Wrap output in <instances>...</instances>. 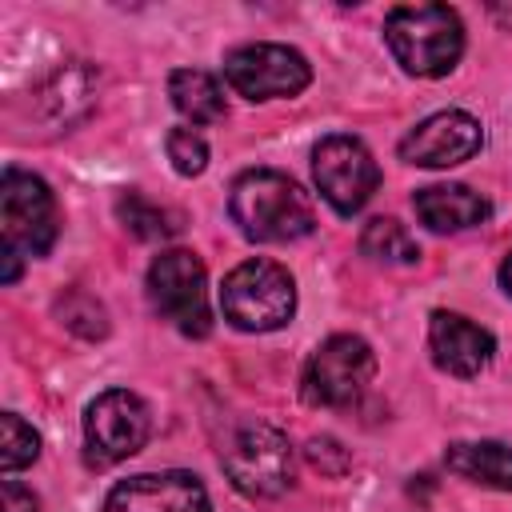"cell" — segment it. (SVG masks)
Returning a JSON list of instances; mask_svg holds the SVG:
<instances>
[{
    "label": "cell",
    "instance_id": "cell-1",
    "mask_svg": "<svg viewBox=\"0 0 512 512\" xmlns=\"http://www.w3.org/2000/svg\"><path fill=\"white\" fill-rule=\"evenodd\" d=\"M228 212H232V224L260 244L300 240L316 228V208L308 192L292 176L272 168H252L236 176L228 192Z\"/></svg>",
    "mask_w": 512,
    "mask_h": 512
},
{
    "label": "cell",
    "instance_id": "cell-2",
    "mask_svg": "<svg viewBox=\"0 0 512 512\" xmlns=\"http://www.w3.org/2000/svg\"><path fill=\"white\" fill-rule=\"evenodd\" d=\"M384 40L404 72L444 76L464 52V24L448 4H400L384 20Z\"/></svg>",
    "mask_w": 512,
    "mask_h": 512
},
{
    "label": "cell",
    "instance_id": "cell-3",
    "mask_svg": "<svg viewBox=\"0 0 512 512\" xmlns=\"http://www.w3.org/2000/svg\"><path fill=\"white\" fill-rule=\"evenodd\" d=\"M220 308L240 332H276L296 312V284L276 260H244L224 276Z\"/></svg>",
    "mask_w": 512,
    "mask_h": 512
},
{
    "label": "cell",
    "instance_id": "cell-4",
    "mask_svg": "<svg viewBox=\"0 0 512 512\" xmlns=\"http://www.w3.org/2000/svg\"><path fill=\"white\" fill-rule=\"evenodd\" d=\"M148 296L164 320H172L184 336H208L212 312H208V276L196 252L168 248L148 268Z\"/></svg>",
    "mask_w": 512,
    "mask_h": 512
},
{
    "label": "cell",
    "instance_id": "cell-5",
    "mask_svg": "<svg viewBox=\"0 0 512 512\" xmlns=\"http://www.w3.org/2000/svg\"><path fill=\"white\" fill-rule=\"evenodd\" d=\"M224 472L236 484V492L252 496V500H268L280 496L292 484V444L280 428L272 424H244L236 428V436L224 448Z\"/></svg>",
    "mask_w": 512,
    "mask_h": 512
},
{
    "label": "cell",
    "instance_id": "cell-6",
    "mask_svg": "<svg viewBox=\"0 0 512 512\" xmlns=\"http://www.w3.org/2000/svg\"><path fill=\"white\" fill-rule=\"evenodd\" d=\"M148 432H152V416H148V404L136 392H128V388L100 392L84 412L88 464L92 468H108V464L128 460L132 452L144 448Z\"/></svg>",
    "mask_w": 512,
    "mask_h": 512
},
{
    "label": "cell",
    "instance_id": "cell-7",
    "mask_svg": "<svg viewBox=\"0 0 512 512\" xmlns=\"http://www.w3.org/2000/svg\"><path fill=\"white\" fill-rule=\"evenodd\" d=\"M372 372H376L372 348L360 336L340 332V336H328L312 352L300 388L312 408H340V404H352L368 388Z\"/></svg>",
    "mask_w": 512,
    "mask_h": 512
},
{
    "label": "cell",
    "instance_id": "cell-8",
    "mask_svg": "<svg viewBox=\"0 0 512 512\" xmlns=\"http://www.w3.org/2000/svg\"><path fill=\"white\" fill-rule=\"evenodd\" d=\"M312 176H316L320 196L340 216L360 212L380 188V168L356 136H324L312 148Z\"/></svg>",
    "mask_w": 512,
    "mask_h": 512
},
{
    "label": "cell",
    "instance_id": "cell-9",
    "mask_svg": "<svg viewBox=\"0 0 512 512\" xmlns=\"http://www.w3.org/2000/svg\"><path fill=\"white\" fill-rule=\"evenodd\" d=\"M0 220H4V248H16L24 256H44L60 232L56 200L48 184L20 168H8L0 180Z\"/></svg>",
    "mask_w": 512,
    "mask_h": 512
},
{
    "label": "cell",
    "instance_id": "cell-10",
    "mask_svg": "<svg viewBox=\"0 0 512 512\" xmlns=\"http://www.w3.org/2000/svg\"><path fill=\"white\" fill-rule=\"evenodd\" d=\"M224 76L244 100H280L304 92L312 68L288 44H240L224 56Z\"/></svg>",
    "mask_w": 512,
    "mask_h": 512
},
{
    "label": "cell",
    "instance_id": "cell-11",
    "mask_svg": "<svg viewBox=\"0 0 512 512\" xmlns=\"http://www.w3.org/2000/svg\"><path fill=\"white\" fill-rule=\"evenodd\" d=\"M480 144H484L480 120L460 108H448V112L420 120L400 140V160H408L416 168H452V164L472 160L480 152Z\"/></svg>",
    "mask_w": 512,
    "mask_h": 512
},
{
    "label": "cell",
    "instance_id": "cell-12",
    "mask_svg": "<svg viewBox=\"0 0 512 512\" xmlns=\"http://www.w3.org/2000/svg\"><path fill=\"white\" fill-rule=\"evenodd\" d=\"M104 512H212L204 484L192 472H144L116 484L104 500Z\"/></svg>",
    "mask_w": 512,
    "mask_h": 512
},
{
    "label": "cell",
    "instance_id": "cell-13",
    "mask_svg": "<svg viewBox=\"0 0 512 512\" xmlns=\"http://www.w3.org/2000/svg\"><path fill=\"white\" fill-rule=\"evenodd\" d=\"M428 348H432V360L452 372V376H480L488 364H492V352H496V340L488 328L472 324L468 316L460 312H432V324H428Z\"/></svg>",
    "mask_w": 512,
    "mask_h": 512
},
{
    "label": "cell",
    "instance_id": "cell-14",
    "mask_svg": "<svg viewBox=\"0 0 512 512\" xmlns=\"http://www.w3.org/2000/svg\"><path fill=\"white\" fill-rule=\"evenodd\" d=\"M412 208L432 232H464L484 224L492 212L488 200L468 184H428L412 196Z\"/></svg>",
    "mask_w": 512,
    "mask_h": 512
},
{
    "label": "cell",
    "instance_id": "cell-15",
    "mask_svg": "<svg viewBox=\"0 0 512 512\" xmlns=\"http://www.w3.org/2000/svg\"><path fill=\"white\" fill-rule=\"evenodd\" d=\"M96 84H100L96 68H88L84 60H72V64L56 68V72L40 84L36 108H40V116H44L48 124H72V120H80V116L92 108Z\"/></svg>",
    "mask_w": 512,
    "mask_h": 512
},
{
    "label": "cell",
    "instance_id": "cell-16",
    "mask_svg": "<svg viewBox=\"0 0 512 512\" xmlns=\"http://www.w3.org/2000/svg\"><path fill=\"white\" fill-rule=\"evenodd\" d=\"M444 464L448 472L496 488V492H512V448L500 440H456L444 448Z\"/></svg>",
    "mask_w": 512,
    "mask_h": 512
},
{
    "label": "cell",
    "instance_id": "cell-17",
    "mask_svg": "<svg viewBox=\"0 0 512 512\" xmlns=\"http://www.w3.org/2000/svg\"><path fill=\"white\" fill-rule=\"evenodd\" d=\"M168 96H172L176 112L188 116L192 124H216V120H224V92H220L216 76H208L200 68H176L168 76Z\"/></svg>",
    "mask_w": 512,
    "mask_h": 512
},
{
    "label": "cell",
    "instance_id": "cell-18",
    "mask_svg": "<svg viewBox=\"0 0 512 512\" xmlns=\"http://www.w3.org/2000/svg\"><path fill=\"white\" fill-rule=\"evenodd\" d=\"M360 252L380 260V264H416L420 260V244L412 240V232L392 220V216H376L364 224L360 232Z\"/></svg>",
    "mask_w": 512,
    "mask_h": 512
},
{
    "label": "cell",
    "instance_id": "cell-19",
    "mask_svg": "<svg viewBox=\"0 0 512 512\" xmlns=\"http://www.w3.org/2000/svg\"><path fill=\"white\" fill-rule=\"evenodd\" d=\"M116 216H120V224H124L136 240H168V236L180 228L168 208L152 204V200L140 196V192H124V196L116 200Z\"/></svg>",
    "mask_w": 512,
    "mask_h": 512
},
{
    "label": "cell",
    "instance_id": "cell-20",
    "mask_svg": "<svg viewBox=\"0 0 512 512\" xmlns=\"http://www.w3.org/2000/svg\"><path fill=\"white\" fill-rule=\"evenodd\" d=\"M40 456V436L32 424H24L16 412L0 416V468L4 472H20L24 464H32Z\"/></svg>",
    "mask_w": 512,
    "mask_h": 512
},
{
    "label": "cell",
    "instance_id": "cell-21",
    "mask_svg": "<svg viewBox=\"0 0 512 512\" xmlns=\"http://www.w3.org/2000/svg\"><path fill=\"white\" fill-rule=\"evenodd\" d=\"M56 312H60V320H64L76 336H84V340H104V336H108V312H104V304H100L96 296H88V292H68V296L56 304Z\"/></svg>",
    "mask_w": 512,
    "mask_h": 512
},
{
    "label": "cell",
    "instance_id": "cell-22",
    "mask_svg": "<svg viewBox=\"0 0 512 512\" xmlns=\"http://www.w3.org/2000/svg\"><path fill=\"white\" fill-rule=\"evenodd\" d=\"M168 160L180 176H200L208 168V144L196 128H172L168 132Z\"/></svg>",
    "mask_w": 512,
    "mask_h": 512
},
{
    "label": "cell",
    "instance_id": "cell-23",
    "mask_svg": "<svg viewBox=\"0 0 512 512\" xmlns=\"http://www.w3.org/2000/svg\"><path fill=\"white\" fill-rule=\"evenodd\" d=\"M304 452H308V464L320 468L324 476H340V472L348 468V460H352L348 448H344L340 440H332V436H312Z\"/></svg>",
    "mask_w": 512,
    "mask_h": 512
},
{
    "label": "cell",
    "instance_id": "cell-24",
    "mask_svg": "<svg viewBox=\"0 0 512 512\" xmlns=\"http://www.w3.org/2000/svg\"><path fill=\"white\" fill-rule=\"evenodd\" d=\"M36 508H40V500H36L32 488H24L16 480L0 484V512H36Z\"/></svg>",
    "mask_w": 512,
    "mask_h": 512
},
{
    "label": "cell",
    "instance_id": "cell-25",
    "mask_svg": "<svg viewBox=\"0 0 512 512\" xmlns=\"http://www.w3.org/2000/svg\"><path fill=\"white\" fill-rule=\"evenodd\" d=\"M20 276V252L16 248H4V284H12Z\"/></svg>",
    "mask_w": 512,
    "mask_h": 512
},
{
    "label": "cell",
    "instance_id": "cell-26",
    "mask_svg": "<svg viewBox=\"0 0 512 512\" xmlns=\"http://www.w3.org/2000/svg\"><path fill=\"white\" fill-rule=\"evenodd\" d=\"M500 284H504V292L512 296V252H508L504 264H500Z\"/></svg>",
    "mask_w": 512,
    "mask_h": 512
}]
</instances>
